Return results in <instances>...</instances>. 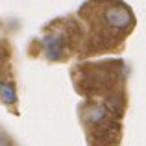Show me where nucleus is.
Returning <instances> with one entry per match:
<instances>
[{"label":"nucleus","instance_id":"2","mask_svg":"<svg viewBox=\"0 0 146 146\" xmlns=\"http://www.w3.org/2000/svg\"><path fill=\"white\" fill-rule=\"evenodd\" d=\"M126 68L122 59L83 61L70 70V80L83 100H94L122 118L128 106Z\"/></svg>","mask_w":146,"mask_h":146},{"label":"nucleus","instance_id":"3","mask_svg":"<svg viewBox=\"0 0 146 146\" xmlns=\"http://www.w3.org/2000/svg\"><path fill=\"white\" fill-rule=\"evenodd\" d=\"M85 32L78 17H61L46 24L41 35V56L52 63H63L82 56Z\"/></svg>","mask_w":146,"mask_h":146},{"label":"nucleus","instance_id":"6","mask_svg":"<svg viewBox=\"0 0 146 146\" xmlns=\"http://www.w3.org/2000/svg\"><path fill=\"white\" fill-rule=\"evenodd\" d=\"M0 146H13V139L2 129H0Z\"/></svg>","mask_w":146,"mask_h":146},{"label":"nucleus","instance_id":"1","mask_svg":"<svg viewBox=\"0 0 146 146\" xmlns=\"http://www.w3.org/2000/svg\"><path fill=\"white\" fill-rule=\"evenodd\" d=\"M78 21L85 32L83 57L122 50L137 24L133 9L122 0H87L78 9Z\"/></svg>","mask_w":146,"mask_h":146},{"label":"nucleus","instance_id":"5","mask_svg":"<svg viewBox=\"0 0 146 146\" xmlns=\"http://www.w3.org/2000/svg\"><path fill=\"white\" fill-rule=\"evenodd\" d=\"M0 102L9 107L17 104V87H15V82L11 80V76L0 85Z\"/></svg>","mask_w":146,"mask_h":146},{"label":"nucleus","instance_id":"4","mask_svg":"<svg viewBox=\"0 0 146 146\" xmlns=\"http://www.w3.org/2000/svg\"><path fill=\"white\" fill-rule=\"evenodd\" d=\"M78 115L87 146H118L122 139L120 118L111 113L104 104L82 100L78 106Z\"/></svg>","mask_w":146,"mask_h":146},{"label":"nucleus","instance_id":"7","mask_svg":"<svg viewBox=\"0 0 146 146\" xmlns=\"http://www.w3.org/2000/svg\"><path fill=\"white\" fill-rule=\"evenodd\" d=\"M7 78H9V76H7V74H6V70H2V65H0V85H2V83H4V82H6V80H7Z\"/></svg>","mask_w":146,"mask_h":146}]
</instances>
